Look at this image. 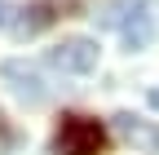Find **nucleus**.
<instances>
[{
    "label": "nucleus",
    "mask_w": 159,
    "mask_h": 155,
    "mask_svg": "<svg viewBox=\"0 0 159 155\" xmlns=\"http://www.w3.org/2000/svg\"><path fill=\"white\" fill-rule=\"evenodd\" d=\"M106 27H119L128 49H146L155 40V5L150 0H115V5L102 13Z\"/></svg>",
    "instance_id": "nucleus-1"
},
{
    "label": "nucleus",
    "mask_w": 159,
    "mask_h": 155,
    "mask_svg": "<svg viewBox=\"0 0 159 155\" xmlns=\"http://www.w3.org/2000/svg\"><path fill=\"white\" fill-rule=\"evenodd\" d=\"M106 151V129L89 115H62L53 138V155H102Z\"/></svg>",
    "instance_id": "nucleus-2"
},
{
    "label": "nucleus",
    "mask_w": 159,
    "mask_h": 155,
    "mask_svg": "<svg viewBox=\"0 0 159 155\" xmlns=\"http://www.w3.org/2000/svg\"><path fill=\"white\" fill-rule=\"evenodd\" d=\"M49 67L66 71V75H89L97 67V58H102V49H97V40H89V35H71V40H62L57 49L44 53Z\"/></svg>",
    "instance_id": "nucleus-3"
},
{
    "label": "nucleus",
    "mask_w": 159,
    "mask_h": 155,
    "mask_svg": "<svg viewBox=\"0 0 159 155\" xmlns=\"http://www.w3.org/2000/svg\"><path fill=\"white\" fill-rule=\"evenodd\" d=\"M0 80H5L9 93H13V98H22L27 106H44V102H49L44 80H40L27 62H0Z\"/></svg>",
    "instance_id": "nucleus-4"
},
{
    "label": "nucleus",
    "mask_w": 159,
    "mask_h": 155,
    "mask_svg": "<svg viewBox=\"0 0 159 155\" xmlns=\"http://www.w3.org/2000/svg\"><path fill=\"white\" fill-rule=\"evenodd\" d=\"M115 133H119V138H124L128 146L159 155V124L142 120V115H133V111H119V115H115Z\"/></svg>",
    "instance_id": "nucleus-5"
},
{
    "label": "nucleus",
    "mask_w": 159,
    "mask_h": 155,
    "mask_svg": "<svg viewBox=\"0 0 159 155\" xmlns=\"http://www.w3.org/2000/svg\"><path fill=\"white\" fill-rule=\"evenodd\" d=\"M18 13H22V18L13 22V31L22 35V40H27V35H40V31H44L53 18H57V13H53V0H31V5L18 9Z\"/></svg>",
    "instance_id": "nucleus-6"
},
{
    "label": "nucleus",
    "mask_w": 159,
    "mask_h": 155,
    "mask_svg": "<svg viewBox=\"0 0 159 155\" xmlns=\"http://www.w3.org/2000/svg\"><path fill=\"white\" fill-rule=\"evenodd\" d=\"M5 22H9V5L0 0V27H5Z\"/></svg>",
    "instance_id": "nucleus-7"
},
{
    "label": "nucleus",
    "mask_w": 159,
    "mask_h": 155,
    "mask_svg": "<svg viewBox=\"0 0 159 155\" xmlns=\"http://www.w3.org/2000/svg\"><path fill=\"white\" fill-rule=\"evenodd\" d=\"M150 106H159V89H155V93H150Z\"/></svg>",
    "instance_id": "nucleus-8"
}]
</instances>
